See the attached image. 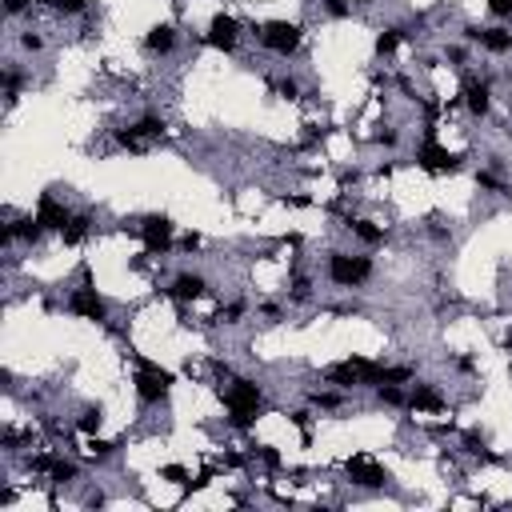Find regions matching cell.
<instances>
[{
    "label": "cell",
    "mask_w": 512,
    "mask_h": 512,
    "mask_svg": "<svg viewBox=\"0 0 512 512\" xmlns=\"http://www.w3.org/2000/svg\"><path fill=\"white\" fill-rule=\"evenodd\" d=\"M292 296H296V301H308V280H296V284H292Z\"/></svg>",
    "instance_id": "1f68e13d"
},
{
    "label": "cell",
    "mask_w": 512,
    "mask_h": 512,
    "mask_svg": "<svg viewBox=\"0 0 512 512\" xmlns=\"http://www.w3.org/2000/svg\"><path fill=\"white\" fill-rule=\"evenodd\" d=\"M56 8H60V12H69V16H76V12H84V8H89V0H56Z\"/></svg>",
    "instance_id": "4316f807"
},
{
    "label": "cell",
    "mask_w": 512,
    "mask_h": 512,
    "mask_svg": "<svg viewBox=\"0 0 512 512\" xmlns=\"http://www.w3.org/2000/svg\"><path fill=\"white\" fill-rule=\"evenodd\" d=\"M161 476H164V480H172V485H185V480H188V472H185L181 465H168V468H161Z\"/></svg>",
    "instance_id": "d4e9b609"
},
{
    "label": "cell",
    "mask_w": 512,
    "mask_h": 512,
    "mask_svg": "<svg viewBox=\"0 0 512 512\" xmlns=\"http://www.w3.org/2000/svg\"><path fill=\"white\" fill-rule=\"evenodd\" d=\"M89 456H93V461H104V456H113V444H108V441H96V437H89Z\"/></svg>",
    "instance_id": "603a6c76"
},
{
    "label": "cell",
    "mask_w": 512,
    "mask_h": 512,
    "mask_svg": "<svg viewBox=\"0 0 512 512\" xmlns=\"http://www.w3.org/2000/svg\"><path fill=\"white\" fill-rule=\"evenodd\" d=\"M328 12H332V16H345V12H349V4H345V0H328Z\"/></svg>",
    "instance_id": "d6a6232c"
},
{
    "label": "cell",
    "mask_w": 512,
    "mask_h": 512,
    "mask_svg": "<svg viewBox=\"0 0 512 512\" xmlns=\"http://www.w3.org/2000/svg\"><path fill=\"white\" fill-rule=\"evenodd\" d=\"M489 8L496 16H512V0H489Z\"/></svg>",
    "instance_id": "4dcf8cb0"
},
{
    "label": "cell",
    "mask_w": 512,
    "mask_h": 512,
    "mask_svg": "<svg viewBox=\"0 0 512 512\" xmlns=\"http://www.w3.org/2000/svg\"><path fill=\"white\" fill-rule=\"evenodd\" d=\"M345 472H349L352 485H360V489H384V485H388V472L376 465L373 456H364V452H360V456H349V461H345Z\"/></svg>",
    "instance_id": "5b68a950"
},
{
    "label": "cell",
    "mask_w": 512,
    "mask_h": 512,
    "mask_svg": "<svg viewBox=\"0 0 512 512\" xmlns=\"http://www.w3.org/2000/svg\"><path fill=\"white\" fill-rule=\"evenodd\" d=\"M21 45L28 48V52H40V45H45V40H40L36 32H24V36H21Z\"/></svg>",
    "instance_id": "f546056e"
},
{
    "label": "cell",
    "mask_w": 512,
    "mask_h": 512,
    "mask_svg": "<svg viewBox=\"0 0 512 512\" xmlns=\"http://www.w3.org/2000/svg\"><path fill=\"white\" fill-rule=\"evenodd\" d=\"M181 244H185L188 253H192V248H196V244H200V236H196V233H188V236H185V240H181Z\"/></svg>",
    "instance_id": "e575fe53"
},
{
    "label": "cell",
    "mask_w": 512,
    "mask_h": 512,
    "mask_svg": "<svg viewBox=\"0 0 512 512\" xmlns=\"http://www.w3.org/2000/svg\"><path fill=\"white\" fill-rule=\"evenodd\" d=\"M36 220H40L45 233H65V224H69L72 216H69V209H65L56 196H40V205H36Z\"/></svg>",
    "instance_id": "30bf717a"
},
{
    "label": "cell",
    "mask_w": 512,
    "mask_h": 512,
    "mask_svg": "<svg viewBox=\"0 0 512 512\" xmlns=\"http://www.w3.org/2000/svg\"><path fill=\"white\" fill-rule=\"evenodd\" d=\"M312 404H316V408H340V396H336V393H316V396H312Z\"/></svg>",
    "instance_id": "484cf974"
},
{
    "label": "cell",
    "mask_w": 512,
    "mask_h": 512,
    "mask_svg": "<svg viewBox=\"0 0 512 512\" xmlns=\"http://www.w3.org/2000/svg\"><path fill=\"white\" fill-rule=\"evenodd\" d=\"M140 236H144V248L152 256L168 253V244H172V220H168V216H144Z\"/></svg>",
    "instance_id": "52a82bcc"
},
{
    "label": "cell",
    "mask_w": 512,
    "mask_h": 512,
    "mask_svg": "<svg viewBox=\"0 0 512 512\" xmlns=\"http://www.w3.org/2000/svg\"><path fill=\"white\" fill-rule=\"evenodd\" d=\"M408 408L412 412H444V396L432 384H417V393L408 396Z\"/></svg>",
    "instance_id": "7c38bea8"
},
{
    "label": "cell",
    "mask_w": 512,
    "mask_h": 512,
    "mask_svg": "<svg viewBox=\"0 0 512 512\" xmlns=\"http://www.w3.org/2000/svg\"><path fill=\"white\" fill-rule=\"evenodd\" d=\"M244 312V304H229V308H220V316L216 321H224V325H236V316Z\"/></svg>",
    "instance_id": "f1b7e54d"
},
{
    "label": "cell",
    "mask_w": 512,
    "mask_h": 512,
    "mask_svg": "<svg viewBox=\"0 0 512 512\" xmlns=\"http://www.w3.org/2000/svg\"><path fill=\"white\" fill-rule=\"evenodd\" d=\"M236 40H240V24H236L229 12L212 16V24H209V45H212V48H220V52H233Z\"/></svg>",
    "instance_id": "9c48e42d"
},
{
    "label": "cell",
    "mask_w": 512,
    "mask_h": 512,
    "mask_svg": "<svg viewBox=\"0 0 512 512\" xmlns=\"http://www.w3.org/2000/svg\"><path fill=\"white\" fill-rule=\"evenodd\" d=\"M417 164L428 168V172H456V168H461V156L448 152V148H441V144L432 140V132H428V140L420 144V152H417Z\"/></svg>",
    "instance_id": "8992f818"
},
{
    "label": "cell",
    "mask_w": 512,
    "mask_h": 512,
    "mask_svg": "<svg viewBox=\"0 0 512 512\" xmlns=\"http://www.w3.org/2000/svg\"><path fill=\"white\" fill-rule=\"evenodd\" d=\"M253 452H256V456H260V461H264L268 468H277V465H280V452H277V448H268V444H256Z\"/></svg>",
    "instance_id": "cb8c5ba5"
},
{
    "label": "cell",
    "mask_w": 512,
    "mask_h": 512,
    "mask_svg": "<svg viewBox=\"0 0 512 512\" xmlns=\"http://www.w3.org/2000/svg\"><path fill=\"white\" fill-rule=\"evenodd\" d=\"M137 132H140V137H144V140L161 137V132H164V120H156V117H144V120H140V124H137Z\"/></svg>",
    "instance_id": "7402d4cb"
},
{
    "label": "cell",
    "mask_w": 512,
    "mask_h": 512,
    "mask_svg": "<svg viewBox=\"0 0 512 512\" xmlns=\"http://www.w3.org/2000/svg\"><path fill=\"white\" fill-rule=\"evenodd\" d=\"M376 140H380V144H388V148H393V144H396V132H393V128H388V132H376Z\"/></svg>",
    "instance_id": "836d02e7"
},
{
    "label": "cell",
    "mask_w": 512,
    "mask_h": 512,
    "mask_svg": "<svg viewBox=\"0 0 512 512\" xmlns=\"http://www.w3.org/2000/svg\"><path fill=\"white\" fill-rule=\"evenodd\" d=\"M260 45L272 48L277 56H292L296 48H301V24L292 21H268L260 28Z\"/></svg>",
    "instance_id": "3957f363"
},
{
    "label": "cell",
    "mask_w": 512,
    "mask_h": 512,
    "mask_svg": "<svg viewBox=\"0 0 512 512\" xmlns=\"http://www.w3.org/2000/svg\"><path fill=\"white\" fill-rule=\"evenodd\" d=\"M144 48H148V52H172V48H176V32H172V24H156V28H148Z\"/></svg>",
    "instance_id": "5bb4252c"
},
{
    "label": "cell",
    "mask_w": 512,
    "mask_h": 512,
    "mask_svg": "<svg viewBox=\"0 0 512 512\" xmlns=\"http://www.w3.org/2000/svg\"><path fill=\"white\" fill-rule=\"evenodd\" d=\"M48 476H52V485H69V480H76V465H69V461H56Z\"/></svg>",
    "instance_id": "ffe728a7"
},
{
    "label": "cell",
    "mask_w": 512,
    "mask_h": 512,
    "mask_svg": "<svg viewBox=\"0 0 512 512\" xmlns=\"http://www.w3.org/2000/svg\"><path fill=\"white\" fill-rule=\"evenodd\" d=\"M172 296H176V301H200V296H205V280L192 277V272L176 277L172 280Z\"/></svg>",
    "instance_id": "9a60e30c"
},
{
    "label": "cell",
    "mask_w": 512,
    "mask_h": 512,
    "mask_svg": "<svg viewBox=\"0 0 512 512\" xmlns=\"http://www.w3.org/2000/svg\"><path fill=\"white\" fill-rule=\"evenodd\" d=\"M100 420H104V412H100V408H89L84 417L76 420V428H80L84 437H96V428H100Z\"/></svg>",
    "instance_id": "d6986e66"
},
{
    "label": "cell",
    "mask_w": 512,
    "mask_h": 512,
    "mask_svg": "<svg viewBox=\"0 0 512 512\" xmlns=\"http://www.w3.org/2000/svg\"><path fill=\"white\" fill-rule=\"evenodd\" d=\"M349 229H352V233H356V236H360L364 244H380V240H384V233L376 229L373 220H349Z\"/></svg>",
    "instance_id": "e0dca14e"
},
{
    "label": "cell",
    "mask_w": 512,
    "mask_h": 512,
    "mask_svg": "<svg viewBox=\"0 0 512 512\" xmlns=\"http://www.w3.org/2000/svg\"><path fill=\"white\" fill-rule=\"evenodd\" d=\"M373 277V260L369 256H349V253H332L328 256V280L340 288H356Z\"/></svg>",
    "instance_id": "7a4b0ae2"
},
{
    "label": "cell",
    "mask_w": 512,
    "mask_h": 512,
    "mask_svg": "<svg viewBox=\"0 0 512 512\" xmlns=\"http://www.w3.org/2000/svg\"><path fill=\"white\" fill-rule=\"evenodd\" d=\"M376 396H380V404H404V393L396 388V384H376Z\"/></svg>",
    "instance_id": "44dd1931"
},
{
    "label": "cell",
    "mask_w": 512,
    "mask_h": 512,
    "mask_svg": "<svg viewBox=\"0 0 512 512\" xmlns=\"http://www.w3.org/2000/svg\"><path fill=\"white\" fill-rule=\"evenodd\" d=\"M224 396V404H229V412H233V428H248L256 417V408H260V388H256L253 380H233L229 388H220Z\"/></svg>",
    "instance_id": "6da1fadb"
},
{
    "label": "cell",
    "mask_w": 512,
    "mask_h": 512,
    "mask_svg": "<svg viewBox=\"0 0 512 512\" xmlns=\"http://www.w3.org/2000/svg\"><path fill=\"white\" fill-rule=\"evenodd\" d=\"M465 104L472 117H485L492 108V96H489V84H480V80H468L465 84Z\"/></svg>",
    "instance_id": "4fadbf2b"
},
{
    "label": "cell",
    "mask_w": 512,
    "mask_h": 512,
    "mask_svg": "<svg viewBox=\"0 0 512 512\" xmlns=\"http://www.w3.org/2000/svg\"><path fill=\"white\" fill-rule=\"evenodd\" d=\"M277 93L284 96V100H296V96H301V84H296V80H280Z\"/></svg>",
    "instance_id": "83f0119b"
},
{
    "label": "cell",
    "mask_w": 512,
    "mask_h": 512,
    "mask_svg": "<svg viewBox=\"0 0 512 512\" xmlns=\"http://www.w3.org/2000/svg\"><path fill=\"white\" fill-rule=\"evenodd\" d=\"M292 424H296V428H308V412H292Z\"/></svg>",
    "instance_id": "d590c367"
},
{
    "label": "cell",
    "mask_w": 512,
    "mask_h": 512,
    "mask_svg": "<svg viewBox=\"0 0 512 512\" xmlns=\"http://www.w3.org/2000/svg\"><path fill=\"white\" fill-rule=\"evenodd\" d=\"M89 224H93V220H89V216H84V212H80V216H72L69 224H65V244H80V240H84V236H89Z\"/></svg>",
    "instance_id": "2e32d148"
},
{
    "label": "cell",
    "mask_w": 512,
    "mask_h": 512,
    "mask_svg": "<svg viewBox=\"0 0 512 512\" xmlns=\"http://www.w3.org/2000/svg\"><path fill=\"white\" fill-rule=\"evenodd\" d=\"M16 12H24V0H8V16H16Z\"/></svg>",
    "instance_id": "8d00e7d4"
},
{
    "label": "cell",
    "mask_w": 512,
    "mask_h": 512,
    "mask_svg": "<svg viewBox=\"0 0 512 512\" xmlns=\"http://www.w3.org/2000/svg\"><path fill=\"white\" fill-rule=\"evenodd\" d=\"M396 45H400V28H384V32L376 36V52H380V56L396 52Z\"/></svg>",
    "instance_id": "ac0fdd59"
},
{
    "label": "cell",
    "mask_w": 512,
    "mask_h": 512,
    "mask_svg": "<svg viewBox=\"0 0 512 512\" xmlns=\"http://www.w3.org/2000/svg\"><path fill=\"white\" fill-rule=\"evenodd\" d=\"M352 4H369V0H352Z\"/></svg>",
    "instance_id": "74e56055"
},
{
    "label": "cell",
    "mask_w": 512,
    "mask_h": 512,
    "mask_svg": "<svg viewBox=\"0 0 512 512\" xmlns=\"http://www.w3.org/2000/svg\"><path fill=\"white\" fill-rule=\"evenodd\" d=\"M468 40H476L480 48H489V52H509L512 48V32H504V28H465Z\"/></svg>",
    "instance_id": "8fae6325"
},
{
    "label": "cell",
    "mask_w": 512,
    "mask_h": 512,
    "mask_svg": "<svg viewBox=\"0 0 512 512\" xmlns=\"http://www.w3.org/2000/svg\"><path fill=\"white\" fill-rule=\"evenodd\" d=\"M172 388V373H164L156 364H148V360H140V373H137V396L140 404H161L164 396Z\"/></svg>",
    "instance_id": "277c9868"
},
{
    "label": "cell",
    "mask_w": 512,
    "mask_h": 512,
    "mask_svg": "<svg viewBox=\"0 0 512 512\" xmlns=\"http://www.w3.org/2000/svg\"><path fill=\"white\" fill-rule=\"evenodd\" d=\"M69 308L76 312V316H84V321H104V316H108V308H104V301L96 296L93 284H80V288L69 296Z\"/></svg>",
    "instance_id": "ba28073f"
}]
</instances>
